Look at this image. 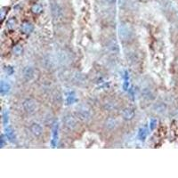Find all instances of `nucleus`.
Masks as SVG:
<instances>
[{
    "instance_id": "1",
    "label": "nucleus",
    "mask_w": 178,
    "mask_h": 178,
    "mask_svg": "<svg viewBox=\"0 0 178 178\" xmlns=\"http://www.w3.org/2000/svg\"><path fill=\"white\" fill-rule=\"evenodd\" d=\"M118 35L123 41H127L132 37V29L129 25L121 24L118 28Z\"/></svg>"
},
{
    "instance_id": "2",
    "label": "nucleus",
    "mask_w": 178,
    "mask_h": 178,
    "mask_svg": "<svg viewBox=\"0 0 178 178\" xmlns=\"http://www.w3.org/2000/svg\"><path fill=\"white\" fill-rule=\"evenodd\" d=\"M23 108L29 114L34 113L37 110V103L33 99H26L23 102Z\"/></svg>"
},
{
    "instance_id": "3",
    "label": "nucleus",
    "mask_w": 178,
    "mask_h": 178,
    "mask_svg": "<svg viewBox=\"0 0 178 178\" xmlns=\"http://www.w3.org/2000/svg\"><path fill=\"white\" fill-rule=\"evenodd\" d=\"M51 10L52 14L54 19H60L63 16V9L60 6V5L57 3H52L51 4Z\"/></svg>"
},
{
    "instance_id": "4",
    "label": "nucleus",
    "mask_w": 178,
    "mask_h": 178,
    "mask_svg": "<svg viewBox=\"0 0 178 178\" xmlns=\"http://www.w3.org/2000/svg\"><path fill=\"white\" fill-rule=\"evenodd\" d=\"M64 123H65V126L67 127H69L70 129L76 128L78 126V121L76 120V118H73L72 116H70V115H68L64 118Z\"/></svg>"
},
{
    "instance_id": "5",
    "label": "nucleus",
    "mask_w": 178,
    "mask_h": 178,
    "mask_svg": "<svg viewBox=\"0 0 178 178\" xmlns=\"http://www.w3.org/2000/svg\"><path fill=\"white\" fill-rule=\"evenodd\" d=\"M77 114H78L79 118L82 120H90V118H91L90 111H89L88 110H86L85 107H82L79 110H78Z\"/></svg>"
},
{
    "instance_id": "6",
    "label": "nucleus",
    "mask_w": 178,
    "mask_h": 178,
    "mask_svg": "<svg viewBox=\"0 0 178 178\" xmlns=\"http://www.w3.org/2000/svg\"><path fill=\"white\" fill-rule=\"evenodd\" d=\"M33 25L31 23H29L28 22H23L22 25H21V31L22 33L24 34H29V33H31L33 31Z\"/></svg>"
},
{
    "instance_id": "7",
    "label": "nucleus",
    "mask_w": 178,
    "mask_h": 178,
    "mask_svg": "<svg viewBox=\"0 0 178 178\" xmlns=\"http://www.w3.org/2000/svg\"><path fill=\"white\" fill-rule=\"evenodd\" d=\"M122 116L124 118V120H131L132 118L135 117V111H134L132 108H126L122 112Z\"/></svg>"
},
{
    "instance_id": "8",
    "label": "nucleus",
    "mask_w": 178,
    "mask_h": 178,
    "mask_svg": "<svg viewBox=\"0 0 178 178\" xmlns=\"http://www.w3.org/2000/svg\"><path fill=\"white\" fill-rule=\"evenodd\" d=\"M31 131L32 132L33 135H35L36 136H39L41 134H42V127L38 123H33L31 126Z\"/></svg>"
},
{
    "instance_id": "9",
    "label": "nucleus",
    "mask_w": 178,
    "mask_h": 178,
    "mask_svg": "<svg viewBox=\"0 0 178 178\" xmlns=\"http://www.w3.org/2000/svg\"><path fill=\"white\" fill-rule=\"evenodd\" d=\"M34 75V70L31 67H26L23 70V76L27 80H29L33 78Z\"/></svg>"
},
{
    "instance_id": "10",
    "label": "nucleus",
    "mask_w": 178,
    "mask_h": 178,
    "mask_svg": "<svg viewBox=\"0 0 178 178\" xmlns=\"http://www.w3.org/2000/svg\"><path fill=\"white\" fill-rule=\"evenodd\" d=\"M44 64L47 69H51V68L54 67L55 62L54 61V58L52 56H47L44 59Z\"/></svg>"
},
{
    "instance_id": "11",
    "label": "nucleus",
    "mask_w": 178,
    "mask_h": 178,
    "mask_svg": "<svg viewBox=\"0 0 178 178\" xmlns=\"http://www.w3.org/2000/svg\"><path fill=\"white\" fill-rule=\"evenodd\" d=\"M117 124H118V123H117V120H115V118H108L107 121H106V123H105V127H106L107 129L112 130V129H114V128L117 127Z\"/></svg>"
},
{
    "instance_id": "12",
    "label": "nucleus",
    "mask_w": 178,
    "mask_h": 178,
    "mask_svg": "<svg viewBox=\"0 0 178 178\" xmlns=\"http://www.w3.org/2000/svg\"><path fill=\"white\" fill-rule=\"evenodd\" d=\"M57 140H58V124H54L53 128V140H52L53 147L56 145Z\"/></svg>"
},
{
    "instance_id": "13",
    "label": "nucleus",
    "mask_w": 178,
    "mask_h": 178,
    "mask_svg": "<svg viewBox=\"0 0 178 178\" xmlns=\"http://www.w3.org/2000/svg\"><path fill=\"white\" fill-rule=\"evenodd\" d=\"M6 137H7L11 142L13 143L14 141H15V136H14V133H13V129H12L10 127H8L6 128Z\"/></svg>"
},
{
    "instance_id": "14",
    "label": "nucleus",
    "mask_w": 178,
    "mask_h": 178,
    "mask_svg": "<svg viewBox=\"0 0 178 178\" xmlns=\"http://www.w3.org/2000/svg\"><path fill=\"white\" fill-rule=\"evenodd\" d=\"M10 85L5 81L1 82V86H0V92H1L2 95H6L10 91Z\"/></svg>"
},
{
    "instance_id": "15",
    "label": "nucleus",
    "mask_w": 178,
    "mask_h": 178,
    "mask_svg": "<svg viewBox=\"0 0 178 178\" xmlns=\"http://www.w3.org/2000/svg\"><path fill=\"white\" fill-rule=\"evenodd\" d=\"M147 135H148V131L145 127H142L139 129V132H138V137L141 141H144L147 137Z\"/></svg>"
},
{
    "instance_id": "16",
    "label": "nucleus",
    "mask_w": 178,
    "mask_h": 178,
    "mask_svg": "<svg viewBox=\"0 0 178 178\" xmlns=\"http://www.w3.org/2000/svg\"><path fill=\"white\" fill-rule=\"evenodd\" d=\"M6 26H7V28L9 29H14V27L16 26V20H15V18H10L8 21H7V22H6Z\"/></svg>"
},
{
    "instance_id": "17",
    "label": "nucleus",
    "mask_w": 178,
    "mask_h": 178,
    "mask_svg": "<svg viewBox=\"0 0 178 178\" xmlns=\"http://www.w3.org/2000/svg\"><path fill=\"white\" fill-rule=\"evenodd\" d=\"M109 48L111 49V51L112 52H118V44L116 43L115 40H112L109 43Z\"/></svg>"
},
{
    "instance_id": "18",
    "label": "nucleus",
    "mask_w": 178,
    "mask_h": 178,
    "mask_svg": "<svg viewBox=\"0 0 178 178\" xmlns=\"http://www.w3.org/2000/svg\"><path fill=\"white\" fill-rule=\"evenodd\" d=\"M31 11H32L34 13L38 14V13H40L42 12V6H41L39 4H35V5L32 6Z\"/></svg>"
},
{
    "instance_id": "19",
    "label": "nucleus",
    "mask_w": 178,
    "mask_h": 178,
    "mask_svg": "<svg viewBox=\"0 0 178 178\" xmlns=\"http://www.w3.org/2000/svg\"><path fill=\"white\" fill-rule=\"evenodd\" d=\"M75 102H76L75 94H74V93H70V94H69V96L67 97V102H68V104H71V103Z\"/></svg>"
},
{
    "instance_id": "20",
    "label": "nucleus",
    "mask_w": 178,
    "mask_h": 178,
    "mask_svg": "<svg viewBox=\"0 0 178 178\" xmlns=\"http://www.w3.org/2000/svg\"><path fill=\"white\" fill-rule=\"evenodd\" d=\"M13 53L15 54L16 55H20L22 54V47L21 46H16V47H14L13 48Z\"/></svg>"
},
{
    "instance_id": "21",
    "label": "nucleus",
    "mask_w": 178,
    "mask_h": 178,
    "mask_svg": "<svg viewBox=\"0 0 178 178\" xmlns=\"http://www.w3.org/2000/svg\"><path fill=\"white\" fill-rule=\"evenodd\" d=\"M165 109H166V107H165V105H163V104H158V105H156L155 106V110H156V111L157 112H163L165 111Z\"/></svg>"
},
{
    "instance_id": "22",
    "label": "nucleus",
    "mask_w": 178,
    "mask_h": 178,
    "mask_svg": "<svg viewBox=\"0 0 178 178\" xmlns=\"http://www.w3.org/2000/svg\"><path fill=\"white\" fill-rule=\"evenodd\" d=\"M157 123H158L157 120H155V118H152L151 121H150V128H151V130H153L156 127Z\"/></svg>"
},
{
    "instance_id": "23",
    "label": "nucleus",
    "mask_w": 178,
    "mask_h": 178,
    "mask_svg": "<svg viewBox=\"0 0 178 178\" xmlns=\"http://www.w3.org/2000/svg\"><path fill=\"white\" fill-rule=\"evenodd\" d=\"M128 85H129V82H128V74L127 72L126 71V76H125V82H124V89L125 90H127L128 88Z\"/></svg>"
},
{
    "instance_id": "24",
    "label": "nucleus",
    "mask_w": 178,
    "mask_h": 178,
    "mask_svg": "<svg viewBox=\"0 0 178 178\" xmlns=\"http://www.w3.org/2000/svg\"><path fill=\"white\" fill-rule=\"evenodd\" d=\"M3 121H4V124H5V125H6L7 122H8V114H7V112H5V113H4Z\"/></svg>"
},
{
    "instance_id": "25",
    "label": "nucleus",
    "mask_w": 178,
    "mask_h": 178,
    "mask_svg": "<svg viewBox=\"0 0 178 178\" xmlns=\"http://www.w3.org/2000/svg\"><path fill=\"white\" fill-rule=\"evenodd\" d=\"M1 141H2L1 146H2V147H4V145H5V139H4V136H2V137H1Z\"/></svg>"
},
{
    "instance_id": "26",
    "label": "nucleus",
    "mask_w": 178,
    "mask_h": 178,
    "mask_svg": "<svg viewBox=\"0 0 178 178\" xmlns=\"http://www.w3.org/2000/svg\"><path fill=\"white\" fill-rule=\"evenodd\" d=\"M107 1H108V3H110V4H113V3H115L116 0H107Z\"/></svg>"
}]
</instances>
